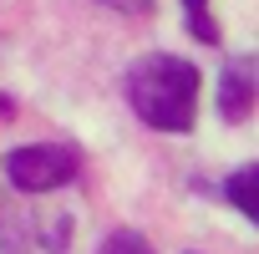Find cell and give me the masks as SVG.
I'll use <instances>...</instances> for the list:
<instances>
[{
	"instance_id": "cell-1",
	"label": "cell",
	"mask_w": 259,
	"mask_h": 254,
	"mask_svg": "<svg viewBox=\"0 0 259 254\" xmlns=\"http://www.w3.org/2000/svg\"><path fill=\"white\" fill-rule=\"evenodd\" d=\"M127 102L133 112L158 127V133H188L198 112V71L183 56H143L138 66H127Z\"/></svg>"
},
{
	"instance_id": "cell-2",
	"label": "cell",
	"mask_w": 259,
	"mask_h": 254,
	"mask_svg": "<svg viewBox=\"0 0 259 254\" xmlns=\"http://www.w3.org/2000/svg\"><path fill=\"white\" fill-rule=\"evenodd\" d=\"M76 163H81V153L66 148V143H31V148H16V153L6 158V173H11L16 188L46 193V188L71 183V178H76Z\"/></svg>"
},
{
	"instance_id": "cell-3",
	"label": "cell",
	"mask_w": 259,
	"mask_h": 254,
	"mask_svg": "<svg viewBox=\"0 0 259 254\" xmlns=\"http://www.w3.org/2000/svg\"><path fill=\"white\" fill-rule=\"evenodd\" d=\"M249 102H254V66L249 61H234L219 81V112L229 122H244L249 117Z\"/></svg>"
},
{
	"instance_id": "cell-4",
	"label": "cell",
	"mask_w": 259,
	"mask_h": 254,
	"mask_svg": "<svg viewBox=\"0 0 259 254\" xmlns=\"http://www.w3.org/2000/svg\"><path fill=\"white\" fill-rule=\"evenodd\" d=\"M224 193H229V203H234L244 219H259V163H244L239 173H229Z\"/></svg>"
},
{
	"instance_id": "cell-5",
	"label": "cell",
	"mask_w": 259,
	"mask_h": 254,
	"mask_svg": "<svg viewBox=\"0 0 259 254\" xmlns=\"http://www.w3.org/2000/svg\"><path fill=\"white\" fill-rule=\"evenodd\" d=\"M183 6H188V21H193V36H198V41H219V26H213V21H208V11H203L208 0H183Z\"/></svg>"
},
{
	"instance_id": "cell-6",
	"label": "cell",
	"mask_w": 259,
	"mask_h": 254,
	"mask_svg": "<svg viewBox=\"0 0 259 254\" xmlns=\"http://www.w3.org/2000/svg\"><path fill=\"white\" fill-rule=\"evenodd\" d=\"M102 254H153V249H148L143 234H112V239L102 244Z\"/></svg>"
},
{
	"instance_id": "cell-7",
	"label": "cell",
	"mask_w": 259,
	"mask_h": 254,
	"mask_svg": "<svg viewBox=\"0 0 259 254\" xmlns=\"http://www.w3.org/2000/svg\"><path fill=\"white\" fill-rule=\"evenodd\" d=\"M0 112H11V97H0Z\"/></svg>"
}]
</instances>
